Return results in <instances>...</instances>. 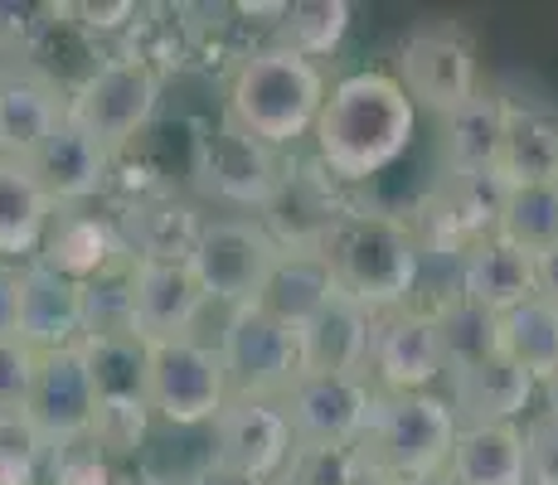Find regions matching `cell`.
<instances>
[{"instance_id": "42", "label": "cell", "mask_w": 558, "mask_h": 485, "mask_svg": "<svg viewBox=\"0 0 558 485\" xmlns=\"http://www.w3.org/2000/svg\"><path fill=\"white\" fill-rule=\"evenodd\" d=\"M39 354L25 340H0V413H25L29 388H35Z\"/></svg>"}, {"instance_id": "44", "label": "cell", "mask_w": 558, "mask_h": 485, "mask_svg": "<svg viewBox=\"0 0 558 485\" xmlns=\"http://www.w3.org/2000/svg\"><path fill=\"white\" fill-rule=\"evenodd\" d=\"M15 282L20 267L0 263V340H15Z\"/></svg>"}, {"instance_id": "38", "label": "cell", "mask_w": 558, "mask_h": 485, "mask_svg": "<svg viewBox=\"0 0 558 485\" xmlns=\"http://www.w3.org/2000/svg\"><path fill=\"white\" fill-rule=\"evenodd\" d=\"M49 441L25 413H0V485H45Z\"/></svg>"}, {"instance_id": "27", "label": "cell", "mask_w": 558, "mask_h": 485, "mask_svg": "<svg viewBox=\"0 0 558 485\" xmlns=\"http://www.w3.org/2000/svg\"><path fill=\"white\" fill-rule=\"evenodd\" d=\"M437 126H442V175H490L506 132V97L481 88L447 117H437Z\"/></svg>"}, {"instance_id": "11", "label": "cell", "mask_w": 558, "mask_h": 485, "mask_svg": "<svg viewBox=\"0 0 558 485\" xmlns=\"http://www.w3.org/2000/svg\"><path fill=\"white\" fill-rule=\"evenodd\" d=\"M282 170H287V150L253 142L248 132H239V126L223 122V117L195 146L199 190L209 194V199L229 204V209L248 214V219H257V214L272 204L277 185H282Z\"/></svg>"}, {"instance_id": "14", "label": "cell", "mask_w": 558, "mask_h": 485, "mask_svg": "<svg viewBox=\"0 0 558 485\" xmlns=\"http://www.w3.org/2000/svg\"><path fill=\"white\" fill-rule=\"evenodd\" d=\"M447 374V350L437 320L423 311H384L369 336V384L379 393H423Z\"/></svg>"}, {"instance_id": "41", "label": "cell", "mask_w": 558, "mask_h": 485, "mask_svg": "<svg viewBox=\"0 0 558 485\" xmlns=\"http://www.w3.org/2000/svg\"><path fill=\"white\" fill-rule=\"evenodd\" d=\"M524 437V485H558V417L534 413L520 423Z\"/></svg>"}, {"instance_id": "17", "label": "cell", "mask_w": 558, "mask_h": 485, "mask_svg": "<svg viewBox=\"0 0 558 485\" xmlns=\"http://www.w3.org/2000/svg\"><path fill=\"white\" fill-rule=\"evenodd\" d=\"M69 88L29 59H0V160H29L63 122Z\"/></svg>"}, {"instance_id": "47", "label": "cell", "mask_w": 558, "mask_h": 485, "mask_svg": "<svg viewBox=\"0 0 558 485\" xmlns=\"http://www.w3.org/2000/svg\"><path fill=\"white\" fill-rule=\"evenodd\" d=\"M287 0H243V5H233V15H248V20H282Z\"/></svg>"}, {"instance_id": "19", "label": "cell", "mask_w": 558, "mask_h": 485, "mask_svg": "<svg viewBox=\"0 0 558 485\" xmlns=\"http://www.w3.org/2000/svg\"><path fill=\"white\" fill-rule=\"evenodd\" d=\"M93 408H98V398H93L78 344H73V350L39 354L35 388H29V403H25V417L35 423V433L45 437L49 447L83 441L93 433Z\"/></svg>"}, {"instance_id": "13", "label": "cell", "mask_w": 558, "mask_h": 485, "mask_svg": "<svg viewBox=\"0 0 558 485\" xmlns=\"http://www.w3.org/2000/svg\"><path fill=\"white\" fill-rule=\"evenodd\" d=\"M282 417L296 441H330V447H360L374 413V384L360 374H316L306 369L287 388Z\"/></svg>"}, {"instance_id": "45", "label": "cell", "mask_w": 558, "mask_h": 485, "mask_svg": "<svg viewBox=\"0 0 558 485\" xmlns=\"http://www.w3.org/2000/svg\"><path fill=\"white\" fill-rule=\"evenodd\" d=\"M185 485H263V481H253V476H243V471H229V466H219V461H199L195 471L185 476Z\"/></svg>"}, {"instance_id": "10", "label": "cell", "mask_w": 558, "mask_h": 485, "mask_svg": "<svg viewBox=\"0 0 558 485\" xmlns=\"http://www.w3.org/2000/svg\"><path fill=\"white\" fill-rule=\"evenodd\" d=\"M500 199L506 190L496 175H437L403 223L423 257H461L471 243L496 233Z\"/></svg>"}, {"instance_id": "31", "label": "cell", "mask_w": 558, "mask_h": 485, "mask_svg": "<svg viewBox=\"0 0 558 485\" xmlns=\"http://www.w3.org/2000/svg\"><path fill=\"white\" fill-rule=\"evenodd\" d=\"M330 296H336V282H330L320 253H282V263H277V272L267 277L257 306H267L277 320L302 330L326 311Z\"/></svg>"}, {"instance_id": "16", "label": "cell", "mask_w": 558, "mask_h": 485, "mask_svg": "<svg viewBox=\"0 0 558 485\" xmlns=\"http://www.w3.org/2000/svg\"><path fill=\"white\" fill-rule=\"evenodd\" d=\"M35 170L39 190L49 194L53 209H88L98 194L112 190L117 175V156L107 146H98L78 122L63 117L59 126L45 136V146L25 160Z\"/></svg>"}, {"instance_id": "43", "label": "cell", "mask_w": 558, "mask_h": 485, "mask_svg": "<svg viewBox=\"0 0 558 485\" xmlns=\"http://www.w3.org/2000/svg\"><path fill=\"white\" fill-rule=\"evenodd\" d=\"M53 15H73V25L88 29V35H117V29H132L142 10L132 0H102V5L98 0H83V5H63Z\"/></svg>"}, {"instance_id": "51", "label": "cell", "mask_w": 558, "mask_h": 485, "mask_svg": "<svg viewBox=\"0 0 558 485\" xmlns=\"http://www.w3.org/2000/svg\"><path fill=\"white\" fill-rule=\"evenodd\" d=\"M369 485H399V481H384V476H374V481H369Z\"/></svg>"}, {"instance_id": "20", "label": "cell", "mask_w": 558, "mask_h": 485, "mask_svg": "<svg viewBox=\"0 0 558 485\" xmlns=\"http://www.w3.org/2000/svg\"><path fill=\"white\" fill-rule=\"evenodd\" d=\"M15 340H25L35 354L73 350L83 340V287L59 277L53 267L20 263L15 282Z\"/></svg>"}, {"instance_id": "39", "label": "cell", "mask_w": 558, "mask_h": 485, "mask_svg": "<svg viewBox=\"0 0 558 485\" xmlns=\"http://www.w3.org/2000/svg\"><path fill=\"white\" fill-rule=\"evenodd\" d=\"M146 433H151V408L146 403H98L93 408V433L88 441L107 461H122L142 451Z\"/></svg>"}, {"instance_id": "34", "label": "cell", "mask_w": 558, "mask_h": 485, "mask_svg": "<svg viewBox=\"0 0 558 485\" xmlns=\"http://www.w3.org/2000/svg\"><path fill=\"white\" fill-rule=\"evenodd\" d=\"M496 233L514 243L520 253L539 257L558 247V185H530V190H506L500 199Z\"/></svg>"}, {"instance_id": "18", "label": "cell", "mask_w": 558, "mask_h": 485, "mask_svg": "<svg viewBox=\"0 0 558 485\" xmlns=\"http://www.w3.org/2000/svg\"><path fill=\"white\" fill-rule=\"evenodd\" d=\"M132 282V326L142 344L195 336L199 316L209 311L190 263H126Z\"/></svg>"}, {"instance_id": "22", "label": "cell", "mask_w": 558, "mask_h": 485, "mask_svg": "<svg viewBox=\"0 0 558 485\" xmlns=\"http://www.w3.org/2000/svg\"><path fill=\"white\" fill-rule=\"evenodd\" d=\"M447 379V408H452L457 427H486V423H520L524 408L534 403L539 384L524 369H514L506 354H486V360L452 364Z\"/></svg>"}, {"instance_id": "29", "label": "cell", "mask_w": 558, "mask_h": 485, "mask_svg": "<svg viewBox=\"0 0 558 485\" xmlns=\"http://www.w3.org/2000/svg\"><path fill=\"white\" fill-rule=\"evenodd\" d=\"M53 204L25 160H0V263H35Z\"/></svg>"}, {"instance_id": "46", "label": "cell", "mask_w": 558, "mask_h": 485, "mask_svg": "<svg viewBox=\"0 0 558 485\" xmlns=\"http://www.w3.org/2000/svg\"><path fill=\"white\" fill-rule=\"evenodd\" d=\"M534 277H539V296L558 306V247H549V253L534 257Z\"/></svg>"}, {"instance_id": "23", "label": "cell", "mask_w": 558, "mask_h": 485, "mask_svg": "<svg viewBox=\"0 0 558 485\" xmlns=\"http://www.w3.org/2000/svg\"><path fill=\"white\" fill-rule=\"evenodd\" d=\"M457 287L461 301L490 311V316H506L520 301L539 296V277H534V257L520 253L514 243H506L500 233L471 243L457 263Z\"/></svg>"}, {"instance_id": "50", "label": "cell", "mask_w": 558, "mask_h": 485, "mask_svg": "<svg viewBox=\"0 0 558 485\" xmlns=\"http://www.w3.org/2000/svg\"><path fill=\"white\" fill-rule=\"evenodd\" d=\"M413 485H452V481H447L442 471H437V476H427V481H413Z\"/></svg>"}, {"instance_id": "2", "label": "cell", "mask_w": 558, "mask_h": 485, "mask_svg": "<svg viewBox=\"0 0 558 485\" xmlns=\"http://www.w3.org/2000/svg\"><path fill=\"white\" fill-rule=\"evenodd\" d=\"M326 88L330 83L320 63L272 45L248 49L233 63L229 88H223V122L272 150H296V142L316 126Z\"/></svg>"}, {"instance_id": "40", "label": "cell", "mask_w": 558, "mask_h": 485, "mask_svg": "<svg viewBox=\"0 0 558 485\" xmlns=\"http://www.w3.org/2000/svg\"><path fill=\"white\" fill-rule=\"evenodd\" d=\"M45 485H117V466L83 437L69 441V447H49Z\"/></svg>"}, {"instance_id": "8", "label": "cell", "mask_w": 558, "mask_h": 485, "mask_svg": "<svg viewBox=\"0 0 558 485\" xmlns=\"http://www.w3.org/2000/svg\"><path fill=\"white\" fill-rule=\"evenodd\" d=\"M229 403L219 350L199 336L146 344V408L170 427H209Z\"/></svg>"}, {"instance_id": "24", "label": "cell", "mask_w": 558, "mask_h": 485, "mask_svg": "<svg viewBox=\"0 0 558 485\" xmlns=\"http://www.w3.org/2000/svg\"><path fill=\"white\" fill-rule=\"evenodd\" d=\"M39 263L83 287V282H93V277L122 267L126 253H122V239H117V229H112L107 214L53 209L49 233H45V243H39Z\"/></svg>"}, {"instance_id": "9", "label": "cell", "mask_w": 558, "mask_h": 485, "mask_svg": "<svg viewBox=\"0 0 558 485\" xmlns=\"http://www.w3.org/2000/svg\"><path fill=\"white\" fill-rule=\"evenodd\" d=\"M393 83L408 93L413 107H427L433 117H447L466 97L481 93L476 45L452 20H433V25H413L393 59Z\"/></svg>"}, {"instance_id": "21", "label": "cell", "mask_w": 558, "mask_h": 485, "mask_svg": "<svg viewBox=\"0 0 558 485\" xmlns=\"http://www.w3.org/2000/svg\"><path fill=\"white\" fill-rule=\"evenodd\" d=\"M204 219L209 214H199L190 199L156 190V194L122 199V214L112 219V229L132 263H190Z\"/></svg>"}, {"instance_id": "28", "label": "cell", "mask_w": 558, "mask_h": 485, "mask_svg": "<svg viewBox=\"0 0 558 485\" xmlns=\"http://www.w3.org/2000/svg\"><path fill=\"white\" fill-rule=\"evenodd\" d=\"M442 476L452 485H524V437H520V423L457 427Z\"/></svg>"}, {"instance_id": "37", "label": "cell", "mask_w": 558, "mask_h": 485, "mask_svg": "<svg viewBox=\"0 0 558 485\" xmlns=\"http://www.w3.org/2000/svg\"><path fill=\"white\" fill-rule=\"evenodd\" d=\"M437 336H442V350H447V369L452 364H471V360H486V354L500 350L496 340V316L481 306H471V301H452V306L437 311Z\"/></svg>"}, {"instance_id": "36", "label": "cell", "mask_w": 558, "mask_h": 485, "mask_svg": "<svg viewBox=\"0 0 558 485\" xmlns=\"http://www.w3.org/2000/svg\"><path fill=\"white\" fill-rule=\"evenodd\" d=\"M132 263V257H126ZM126 263L112 272L83 282V340L88 336H132V282H126Z\"/></svg>"}, {"instance_id": "53", "label": "cell", "mask_w": 558, "mask_h": 485, "mask_svg": "<svg viewBox=\"0 0 558 485\" xmlns=\"http://www.w3.org/2000/svg\"><path fill=\"white\" fill-rule=\"evenodd\" d=\"M554 185H558V180H554Z\"/></svg>"}, {"instance_id": "49", "label": "cell", "mask_w": 558, "mask_h": 485, "mask_svg": "<svg viewBox=\"0 0 558 485\" xmlns=\"http://www.w3.org/2000/svg\"><path fill=\"white\" fill-rule=\"evenodd\" d=\"M142 485H185V476H146Z\"/></svg>"}, {"instance_id": "6", "label": "cell", "mask_w": 558, "mask_h": 485, "mask_svg": "<svg viewBox=\"0 0 558 485\" xmlns=\"http://www.w3.org/2000/svg\"><path fill=\"white\" fill-rule=\"evenodd\" d=\"M160 107V69L142 53H112L102 59L78 88H69L63 117L78 122L83 132L112 156H122L146 126L156 122Z\"/></svg>"}, {"instance_id": "3", "label": "cell", "mask_w": 558, "mask_h": 485, "mask_svg": "<svg viewBox=\"0 0 558 485\" xmlns=\"http://www.w3.org/2000/svg\"><path fill=\"white\" fill-rule=\"evenodd\" d=\"M316 253L340 296L364 306L369 316L408 306L417 287V267H423V253H417L399 214H379L364 204L320 239Z\"/></svg>"}, {"instance_id": "26", "label": "cell", "mask_w": 558, "mask_h": 485, "mask_svg": "<svg viewBox=\"0 0 558 485\" xmlns=\"http://www.w3.org/2000/svg\"><path fill=\"white\" fill-rule=\"evenodd\" d=\"M369 336H374V316L336 291V296L326 301V311H320L311 326H302L306 369L360 374V379H369Z\"/></svg>"}, {"instance_id": "33", "label": "cell", "mask_w": 558, "mask_h": 485, "mask_svg": "<svg viewBox=\"0 0 558 485\" xmlns=\"http://www.w3.org/2000/svg\"><path fill=\"white\" fill-rule=\"evenodd\" d=\"M350 20H355V10L345 0H287L282 20L272 25V49L320 63L345 45Z\"/></svg>"}, {"instance_id": "48", "label": "cell", "mask_w": 558, "mask_h": 485, "mask_svg": "<svg viewBox=\"0 0 558 485\" xmlns=\"http://www.w3.org/2000/svg\"><path fill=\"white\" fill-rule=\"evenodd\" d=\"M539 388H544V413H554V417H558V369H554Z\"/></svg>"}, {"instance_id": "7", "label": "cell", "mask_w": 558, "mask_h": 485, "mask_svg": "<svg viewBox=\"0 0 558 485\" xmlns=\"http://www.w3.org/2000/svg\"><path fill=\"white\" fill-rule=\"evenodd\" d=\"M282 263V243L248 214H214L204 219L195 253H190V272L204 291V301H219L223 311L248 306L263 296L267 277Z\"/></svg>"}, {"instance_id": "4", "label": "cell", "mask_w": 558, "mask_h": 485, "mask_svg": "<svg viewBox=\"0 0 558 485\" xmlns=\"http://www.w3.org/2000/svg\"><path fill=\"white\" fill-rule=\"evenodd\" d=\"M457 437V417L442 393H379L374 388V413L360 437V457L384 481H427L447 466V451Z\"/></svg>"}, {"instance_id": "12", "label": "cell", "mask_w": 558, "mask_h": 485, "mask_svg": "<svg viewBox=\"0 0 558 485\" xmlns=\"http://www.w3.org/2000/svg\"><path fill=\"white\" fill-rule=\"evenodd\" d=\"M355 209L360 204L350 199V190L340 180H330L316 166V156H296L292 150L282 170V185H277L272 204L257 214V223L282 243V253H316L320 239Z\"/></svg>"}, {"instance_id": "15", "label": "cell", "mask_w": 558, "mask_h": 485, "mask_svg": "<svg viewBox=\"0 0 558 485\" xmlns=\"http://www.w3.org/2000/svg\"><path fill=\"white\" fill-rule=\"evenodd\" d=\"M209 461H219V466L229 471H243V476L272 485L282 476L287 457H292L296 437L292 427H287L282 408L277 403H263V398H229V403L219 408V417L209 423Z\"/></svg>"}, {"instance_id": "35", "label": "cell", "mask_w": 558, "mask_h": 485, "mask_svg": "<svg viewBox=\"0 0 558 485\" xmlns=\"http://www.w3.org/2000/svg\"><path fill=\"white\" fill-rule=\"evenodd\" d=\"M374 471L360 447H330V441H296L282 476L272 485H369Z\"/></svg>"}, {"instance_id": "25", "label": "cell", "mask_w": 558, "mask_h": 485, "mask_svg": "<svg viewBox=\"0 0 558 485\" xmlns=\"http://www.w3.org/2000/svg\"><path fill=\"white\" fill-rule=\"evenodd\" d=\"M490 175L500 190H530V185H554L558 180V117L544 107H520L506 102V132Z\"/></svg>"}, {"instance_id": "52", "label": "cell", "mask_w": 558, "mask_h": 485, "mask_svg": "<svg viewBox=\"0 0 558 485\" xmlns=\"http://www.w3.org/2000/svg\"><path fill=\"white\" fill-rule=\"evenodd\" d=\"M117 485H126V481H122V476H117Z\"/></svg>"}, {"instance_id": "5", "label": "cell", "mask_w": 558, "mask_h": 485, "mask_svg": "<svg viewBox=\"0 0 558 485\" xmlns=\"http://www.w3.org/2000/svg\"><path fill=\"white\" fill-rule=\"evenodd\" d=\"M219 364L229 398H263V403H282L287 388L306 374L302 330L277 320L267 306H233L219 326Z\"/></svg>"}, {"instance_id": "1", "label": "cell", "mask_w": 558, "mask_h": 485, "mask_svg": "<svg viewBox=\"0 0 558 485\" xmlns=\"http://www.w3.org/2000/svg\"><path fill=\"white\" fill-rule=\"evenodd\" d=\"M413 132L417 107L393 83V73L360 69L326 88L311 142H316V166L345 190H355L364 180L384 175L413 146Z\"/></svg>"}, {"instance_id": "32", "label": "cell", "mask_w": 558, "mask_h": 485, "mask_svg": "<svg viewBox=\"0 0 558 485\" xmlns=\"http://www.w3.org/2000/svg\"><path fill=\"white\" fill-rule=\"evenodd\" d=\"M98 403H146V344L132 336H88L78 340Z\"/></svg>"}, {"instance_id": "30", "label": "cell", "mask_w": 558, "mask_h": 485, "mask_svg": "<svg viewBox=\"0 0 558 485\" xmlns=\"http://www.w3.org/2000/svg\"><path fill=\"white\" fill-rule=\"evenodd\" d=\"M496 340L514 369H524L534 384H544L558 369V306L544 296L520 301L514 311L496 316Z\"/></svg>"}]
</instances>
